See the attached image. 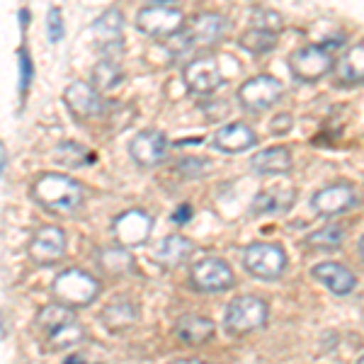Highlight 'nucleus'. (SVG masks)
I'll return each instance as SVG.
<instances>
[{"instance_id":"nucleus-1","label":"nucleus","mask_w":364,"mask_h":364,"mask_svg":"<svg viewBox=\"0 0 364 364\" xmlns=\"http://www.w3.org/2000/svg\"><path fill=\"white\" fill-rule=\"evenodd\" d=\"M29 197L44 211L56 216L75 214L85 202V187L61 173H42L29 187Z\"/></svg>"},{"instance_id":"nucleus-2","label":"nucleus","mask_w":364,"mask_h":364,"mask_svg":"<svg viewBox=\"0 0 364 364\" xmlns=\"http://www.w3.org/2000/svg\"><path fill=\"white\" fill-rule=\"evenodd\" d=\"M226 17L219 13H197L195 17H190V22L185 25V29L178 37L170 39V49L175 56H185L190 51L199 49H209V46L219 44L221 37L226 34Z\"/></svg>"},{"instance_id":"nucleus-3","label":"nucleus","mask_w":364,"mask_h":364,"mask_svg":"<svg viewBox=\"0 0 364 364\" xmlns=\"http://www.w3.org/2000/svg\"><path fill=\"white\" fill-rule=\"evenodd\" d=\"M37 326L42 331L46 345L54 350H68L85 338V331L80 321L75 318L73 309L63 306V304L44 306L37 316Z\"/></svg>"},{"instance_id":"nucleus-4","label":"nucleus","mask_w":364,"mask_h":364,"mask_svg":"<svg viewBox=\"0 0 364 364\" xmlns=\"http://www.w3.org/2000/svg\"><path fill=\"white\" fill-rule=\"evenodd\" d=\"M102 284L87 274L85 269L68 267L58 272L54 282H51V294H54L56 304H63L68 309H85L97 301Z\"/></svg>"},{"instance_id":"nucleus-5","label":"nucleus","mask_w":364,"mask_h":364,"mask_svg":"<svg viewBox=\"0 0 364 364\" xmlns=\"http://www.w3.org/2000/svg\"><path fill=\"white\" fill-rule=\"evenodd\" d=\"M185 15L180 8L170 5V0H154L151 5L136 13V29L146 37L154 39H173L185 29Z\"/></svg>"},{"instance_id":"nucleus-6","label":"nucleus","mask_w":364,"mask_h":364,"mask_svg":"<svg viewBox=\"0 0 364 364\" xmlns=\"http://www.w3.org/2000/svg\"><path fill=\"white\" fill-rule=\"evenodd\" d=\"M287 250L279 243L269 240H257L243 248V267L250 277L262 282H274L287 272Z\"/></svg>"},{"instance_id":"nucleus-7","label":"nucleus","mask_w":364,"mask_h":364,"mask_svg":"<svg viewBox=\"0 0 364 364\" xmlns=\"http://www.w3.org/2000/svg\"><path fill=\"white\" fill-rule=\"evenodd\" d=\"M267 318H269V306L265 299L243 294V296H236L226 306L224 328L231 336H248L252 331L265 328Z\"/></svg>"},{"instance_id":"nucleus-8","label":"nucleus","mask_w":364,"mask_h":364,"mask_svg":"<svg viewBox=\"0 0 364 364\" xmlns=\"http://www.w3.org/2000/svg\"><path fill=\"white\" fill-rule=\"evenodd\" d=\"M336 63L328 44L299 46L289 56V70L299 83H318L331 70H336Z\"/></svg>"},{"instance_id":"nucleus-9","label":"nucleus","mask_w":364,"mask_h":364,"mask_svg":"<svg viewBox=\"0 0 364 364\" xmlns=\"http://www.w3.org/2000/svg\"><path fill=\"white\" fill-rule=\"evenodd\" d=\"M284 97V87L274 75H252L238 87V102L243 109H248L252 114L267 112L269 107L279 102Z\"/></svg>"},{"instance_id":"nucleus-10","label":"nucleus","mask_w":364,"mask_h":364,"mask_svg":"<svg viewBox=\"0 0 364 364\" xmlns=\"http://www.w3.org/2000/svg\"><path fill=\"white\" fill-rule=\"evenodd\" d=\"M190 282L202 294H221L236 284L233 269L221 257H202L190 269Z\"/></svg>"},{"instance_id":"nucleus-11","label":"nucleus","mask_w":364,"mask_h":364,"mask_svg":"<svg viewBox=\"0 0 364 364\" xmlns=\"http://www.w3.org/2000/svg\"><path fill=\"white\" fill-rule=\"evenodd\" d=\"M357 204H360V195H357L355 185L348 180L331 182V185L321 187V190L314 192V197H311V209L318 216H328V219L355 209Z\"/></svg>"},{"instance_id":"nucleus-12","label":"nucleus","mask_w":364,"mask_h":364,"mask_svg":"<svg viewBox=\"0 0 364 364\" xmlns=\"http://www.w3.org/2000/svg\"><path fill=\"white\" fill-rule=\"evenodd\" d=\"M66 245H68L66 231H63L61 226L49 224L34 231V236L27 245V252H29V257H32V262H37V265H42V267H49L61 260L63 252H66Z\"/></svg>"},{"instance_id":"nucleus-13","label":"nucleus","mask_w":364,"mask_h":364,"mask_svg":"<svg viewBox=\"0 0 364 364\" xmlns=\"http://www.w3.org/2000/svg\"><path fill=\"white\" fill-rule=\"evenodd\" d=\"M151 231H154V216L144 209H129L114 216L112 233L124 248H134V245H144L149 240Z\"/></svg>"},{"instance_id":"nucleus-14","label":"nucleus","mask_w":364,"mask_h":364,"mask_svg":"<svg viewBox=\"0 0 364 364\" xmlns=\"http://www.w3.org/2000/svg\"><path fill=\"white\" fill-rule=\"evenodd\" d=\"M182 80H185L187 90L195 92V95H211L224 83V73H221V66L216 58L202 56L192 58L187 63L185 70H182Z\"/></svg>"},{"instance_id":"nucleus-15","label":"nucleus","mask_w":364,"mask_h":364,"mask_svg":"<svg viewBox=\"0 0 364 364\" xmlns=\"http://www.w3.org/2000/svg\"><path fill=\"white\" fill-rule=\"evenodd\" d=\"M129 156L141 168H156L168 158V136L158 129H144L129 141Z\"/></svg>"},{"instance_id":"nucleus-16","label":"nucleus","mask_w":364,"mask_h":364,"mask_svg":"<svg viewBox=\"0 0 364 364\" xmlns=\"http://www.w3.org/2000/svg\"><path fill=\"white\" fill-rule=\"evenodd\" d=\"M63 102L70 109V114L75 119H92L105 112V100L100 95V90L92 83L85 80H73L66 90H63Z\"/></svg>"},{"instance_id":"nucleus-17","label":"nucleus","mask_w":364,"mask_h":364,"mask_svg":"<svg viewBox=\"0 0 364 364\" xmlns=\"http://www.w3.org/2000/svg\"><path fill=\"white\" fill-rule=\"evenodd\" d=\"M296 187L291 185H274L267 190L257 192L252 197L250 214L252 216H274V214H287L296 204Z\"/></svg>"},{"instance_id":"nucleus-18","label":"nucleus","mask_w":364,"mask_h":364,"mask_svg":"<svg viewBox=\"0 0 364 364\" xmlns=\"http://www.w3.org/2000/svg\"><path fill=\"white\" fill-rule=\"evenodd\" d=\"M211 144L221 154H243V151H250L252 146H257V134L243 122H231V124L216 129Z\"/></svg>"},{"instance_id":"nucleus-19","label":"nucleus","mask_w":364,"mask_h":364,"mask_svg":"<svg viewBox=\"0 0 364 364\" xmlns=\"http://www.w3.org/2000/svg\"><path fill=\"white\" fill-rule=\"evenodd\" d=\"M195 252V243H192L187 236H180V233H173V236H166L156 243L154 248V260L161 267L166 269H175L180 267L182 262L190 260V255Z\"/></svg>"},{"instance_id":"nucleus-20","label":"nucleus","mask_w":364,"mask_h":364,"mask_svg":"<svg viewBox=\"0 0 364 364\" xmlns=\"http://www.w3.org/2000/svg\"><path fill=\"white\" fill-rule=\"evenodd\" d=\"M311 274L338 296H348L357 284L355 274L345 265H340V262H318V265L311 267Z\"/></svg>"},{"instance_id":"nucleus-21","label":"nucleus","mask_w":364,"mask_h":364,"mask_svg":"<svg viewBox=\"0 0 364 364\" xmlns=\"http://www.w3.org/2000/svg\"><path fill=\"white\" fill-rule=\"evenodd\" d=\"M250 166L257 175H287L294 168V158L287 146H269L250 158Z\"/></svg>"},{"instance_id":"nucleus-22","label":"nucleus","mask_w":364,"mask_h":364,"mask_svg":"<svg viewBox=\"0 0 364 364\" xmlns=\"http://www.w3.org/2000/svg\"><path fill=\"white\" fill-rule=\"evenodd\" d=\"M214 321L207 318V316L199 314H185L182 318L175 323V338L185 345H202L209 343L214 338Z\"/></svg>"},{"instance_id":"nucleus-23","label":"nucleus","mask_w":364,"mask_h":364,"mask_svg":"<svg viewBox=\"0 0 364 364\" xmlns=\"http://www.w3.org/2000/svg\"><path fill=\"white\" fill-rule=\"evenodd\" d=\"M122 29H124V17L117 8H109L107 13H102L92 25V34H95V42L107 51L109 49H119L122 42Z\"/></svg>"},{"instance_id":"nucleus-24","label":"nucleus","mask_w":364,"mask_h":364,"mask_svg":"<svg viewBox=\"0 0 364 364\" xmlns=\"http://www.w3.org/2000/svg\"><path fill=\"white\" fill-rule=\"evenodd\" d=\"M336 80L345 87L364 85V44H355L336 63Z\"/></svg>"},{"instance_id":"nucleus-25","label":"nucleus","mask_w":364,"mask_h":364,"mask_svg":"<svg viewBox=\"0 0 364 364\" xmlns=\"http://www.w3.org/2000/svg\"><path fill=\"white\" fill-rule=\"evenodd\" d=\"M97 265L102 272L107 274H114V277H122V274H136L139 267H136V260L134 255L129 252V248L124 245H109V248H102L97 255Z\"/></svg>"},{"instance_id":"nucleus-26","label":"nucleus","mask_w":364,"mask_h":364,"mask_svg":"<svg viewBox=\"0 0 364 364\" xmlns=\"http://www.w3.org/2000/svg\"><path fill=\"white\" fill-rule=\"evenodd\" d=\"M136 316H139V309L134 306L129 299H117V301H112L107 309L102 311L105 326L114 333H119V331H124V328L132 326V323L136 321Z\"/></svg>"},{"instance_id":"nucleus-27","label":"nucleus","mask_w":364,"mask_h":364,"mask_svg":"<svg viewBox=\"0 0 364 364\" xmlns=\"http://www.w3.org/2000/svg\"><path fill=\"white\" fill-rule=\"evenodd\" d=\"M238 46L250 54H267L277 46V32H269V29H260V27H250L248 32L240 34Z\"/></svg>"},{"instance_id":"nucleus-28","label":"nucleus","mask_w":364,"mask_h":364,"mask_svg":"<svg viewBox=\"0 0 364 364\" xmlns=\"http://www.w3.org/2000/svg\"><path fill=\"white\" fill-rule=\"evenodd\" d=\"M54 158H56V163H61V166H66V168H83L95 161V156H92L85 146L75 144V141H63V144H58V149L54 151Z\"/></svg>"},{"instance_id":"nucleus-29","label":"nucleus","mask_w":364,"mask_h":364,"mask_svg":"<svg viewBox=\"0 0 364 364\" xmlns=\"http://www.w3.org/2000/svg\"><path fill=\"white\" fill-rule=\"evenodd\" d=\"M122 83V68L119 63L114 61L112 56H105L102 61L97 63L95 70H92V85L102 87V90H109V87L119 85Z\"/></svg>"},{"instance_id":"nucleus-30","label":"nucleus","mask_w":364,"mask_h":364,"mask_svg":"<svg viewBox=\"0 0 364 364\" xmlns=\"http://www.w3.org/2000/svg\"><path fill=\"white\" fill-rule=\"evenodd\" d=\"M343 240H345V228L331 224L309 233L304 238V245H309V248H338V245H343Z\"/></svg>"},{"instance_id":"nucleus-31","label":"nucleus","mask_w":364,"mask_h":364,"mask_svg":"<svg viewBox=\"0 0 364 364\" xmlns=\"http://www.w3.org/2000/svg\"><path fill=\"white\" fill-rule=\"evenodd\" d=\"M46 34H49V42L58 44L63 39V15L61 8H51L46 13Z\"/></svg>"},{"instance_id":"nucleus-32","label":"nucleus","mask_w":364,"mask_h":364,"mask_svg":"<svg viewBox=\"0 0 364 364\" xmlns=\"http://www.w3.org/2000/svg\"><path fill=\"white\" fill-rule=\"evenodd\" d=\"M29 83H32V58L25 49H20V92L25 95Z\"/></svg>"},{"instance_id":"nucleus-33","label":"nucleus","mask_w":364,"mask_h":364,"mask_svg":"<svg viewBox=\"0 0 364 364\" xmlns=\"http://www.w3.org/2000/svg\"><path fill=\"white\" fill-rule=\"evenodd\" d=\"M291 127H294V119H291V114H277L272 122H269V129H272V134H287L291 132Z\"/></svg>"},{"instance_id":"nucleus-34","label":"nucleus","mask_w":364,"mask_h":364,"mask_svg":"<svg viewBox=\"0 0 364 364\" xmlns=\"http://www.w3.org/2000/svg\"><path fill=\"white\" fill-rule=\"evenodd\" d=\"M204 166H207V163L195 161V158H187V161H182V163H180V170L187 175V178H195L199 170H204Z\"/></svg>"},{"instance_id":"nucleus-35","label":"nucleus","mask_w":364,"mask_h":364,"mask_svg":"<svg viewBox=\"0 0 364 364\" xmlns=\"http://www.w3.org/2000/svg\"><path fill=\"white\" fill-rule=\"evenodd\" d=\"M190 219H192V207H190V204H180V207L173 211L175 224H187Z\"/></svg>"},{"instance_id":"nucleus-36","label":"nucleus","mask_w":364,"mask_h":364,"mask_svg":"<svg viewBox=\"0 0 364 364\" xmlns=\"http://www.w3.org/2000/svg\"><path fill=\"white\" fill-rule=\"evenodd\" d=\"M173 364H207L204 360H195V357H185V360H175Z\"/></svg>"},{"instance_id":"nucleus-37","label":"nucleus","mask_w":364,"mask_h":364,"mask_svg":"<svg viewBox=\"0 0 364 364\" xmlns=\"http://www.w3.org/2000/svg\"><path fill=\"white\" fill-rule=\"evenodd\" d=\"M63 364H90V362H85V360H83V357H80V355H70L68 360L63 362Z\"/></svg>"},{"instance_id":"nucleus-38","label":"nucleus","mask_w":364,"mask_h":364,"mask_svg":"<svg viewBox=\"0 0 364 364\" xmlns=\"http://www.w3.org/2000/svg\"><path fill=\"white\" fill-rule=\"evenodd\" d=\"M0 156H3V173H8V149H5V144L0 146Z\"/></svg>"},{"instance_id":"nucleus-39","label":"nucleus","mask_w":364,"mask_h":364,"mask_svg":"<svg viewBox=\"0 0 364 364\" xmlns=\"http://www.w3.org/2000/svg\"><path fill=\"white\" fill-rule=\"evenodd\" d=\"M357 250H360V255H362V260H364V236L360 238V243H357Z\"/></svg>"},{"instance_id":"nucleus-40","label":"nucleus","mask_w":364,"mask_h":364,"mask_svg":"<svg viewBox=\"0 0 364 364\" xmlns=\"http://www.w3.org/2000/svg\"><path fill=\"white\" fill-rule=\"evenodd\" d=\"M355 364H364V355H362V357H360V360H357Z\"/></svg>"}]
</instances>
